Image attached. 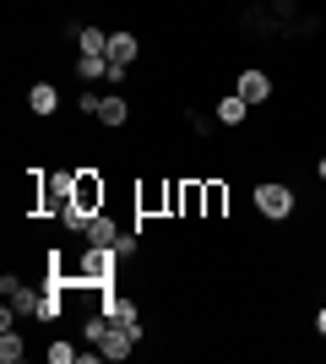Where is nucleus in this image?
I'll return each instance as SVG.
<instances>
[{"mask_svg": "<svg viewBox=\"0 0 326 364\" xmlns=\"http://www.w3.org/2000/svg\"><path fill=\"white\" fill-rule=\"evenodd\" d=\"M77 49H82V55H109V33L104 28H82L77 33Z\"/></svg>", "mask_w": 326, "mask_h": 364, "instance_id": "16", "label": "nucleus"}, {"mask_svg": "<svg viewBox=\"0 0 326 364\" xmlns=\"http://www.w3.org/2000/svg\"><path fill=\"white\" fill-rule=\"evenodd\" d=\"M22 353H28V343L16 337V326H6L0 332V364H22Z\"/></svg>", "mask_w": 326, "mask_h": 364, "instance_id": "14", "label": "nucleus"}, {"mask_svg": "<svg viewBox=\"0 0 326 364\" xmlns=\"http://www.w3.org/2000/svg\"><path fill=\"white\" fill-rule=\"evenodd\" d=\"M28 109L38 114V120L60 114V87H55V82H33V87H28Z\"/></svg>", "mask_w": 326, "mask_h": 364, "instance_id": "8", "label": "nucleus"}, {"mask_svg": "<svg viewBox=\"0 0 326 364\" xmlns=\"http://www.w3.org/2000/svg\"><path fill=\"white\" fill-rule=\"evenodd\" d=\"M125 120H131V98H125V92H104V104H98V125H104V131H120Z\"/></svg>", "mask_w": 326, "mask_h": 364, "instance_id": "9", "label": "nucleus"}, {"mask_svg": "<svg viewBox=\"0 0 326 364\" xmlns=\"http://www.w3.org/2000/svg\"><path fill=\"white\" fill-rule=\"evenodd\" d=\"M229 218V180L207 174L202 180V223H223Z\"/></svg>", "mask_w": 326, "mask_h": 364, "instance_id": "6", "label": "nucleus"}, {"mask_svg": "<svg viewBox=\"0 0 326 364\" xmlns=\"http://www.w3.org/2000/svg\"><path fill=\"white\" fill-rule=\"evenodd\" d=\"M120 234H125V228L114 223L109 213H93V218H87V228H82V240H87V245H114Z\"/></svg>", "mask_w": 326, "mask_h": 364, "instance_id": "11", "label": "nucleus"}, {"mask_svg": "<svg viewBox=\"0 0 326 364\" xmlns=\"http://www.w3.org/2000/svg\"><path fill=\"white\" fill-rule=\"evenodd\" d=\"M98 104H104V92H93V87L82 92V114H87V120H98Z\"/></svg>", "mask_w": 326, "mask_h": 364, "instance_id": "18", "label": "nucleus"}, {"mask_svg": "<svg viewBox=\"0 0 326 364\" xmlns=\"http://www.w3.org/2000/svg\"><path fill=\"white\" fill-rule=\"evenodd\" d=\"M109 60H114V65H136L141 60V38H136V33H109Z\"/></svg>", "mask_w": 326, "mask_h": 364, "instance_id": "10", "label": "nucleus"}, {"mask_svg": "<svg viewBox=\"0 0 326 364\" xmlns=\"http://www.w3.org/2000/svg\"><path fill=\"white\" fill-rule=\"evenodd\" d=\"M120 250H114V245H87V250H82V277H87V283H114V277H120Z\"/></svg>", "mask_w": 326, "mask_h": 364, "instance_id": "3", "label": "nucleus"}, {"mask_svg": "<svg viewBox=\"0 0 326 364\" xmlns=\"http://www.w3.org/2000/svg\"><path fill=\"white\" fill-rule=\"evenodd\" d=\"M77 196V168H38V218H60Z\"/></svg>", "mask_w": 326, "mask_h": 364, "instance_id": "1", "label": "nucleus"}, {"mask_svg": "<svg viewBox=\"0 0 326 364\" xmlns=\"http://www.w3.org/2000/svg\"><path fill=\"white\" fill-rule=\"evenodd\" d=\"M250 201H256V218H266V223H288V218L299 213L294 185H283V180H261L250 191Z\"/></svg>", "mask_w": 326, "mask_h": 364, "instance_id": "2", "label": "nucleus"}, {"mask_svg": "<svg viewBox=\"0 0 326 364\" xmlns=\"http://www.w3.org/2000/svg\"><path fill=\"white\" fill-rule=\"evenodd\" d=\"M315 337L326 343V304H315Z\"/></svg>", "mask_w": 326, "mask_h": 364, "instance_id": "19", "label": "nucleus"}, {"mask_svg": "<svg viewBox=\"0 0 326 364\" xmlns=\"http://www.w3.org/2000/svg\"><path fill=\"white\" fill-rule=\"evenodd\" d=\"M315 180H321V185H326V158H315Z\"/></svg>", "mask_w": 326, "mask_h": 364, "instance_id": "20", "label": "nucleus"}, {"mask_svg": "<svg viewBox=\"0 0 326 364\" xmlns=\"http://www.w3.org/2000/svg\"><path fill=\"white\" fill-rule=\"evenodd\" d=\"M212 114H217V125H223V131H239V125H245L250 120V104H245V98H239V92H223V98H217V109H212Z\"/></svg>", "mask_w": 326, "mask_h": 364, "instance_id": "7", "label": "nucleus"}, {"mask_svg": "<svg viewBox=\"0 0 326 364\" xmlns=\"http://www.w3.org/2000/svg\"><path fill=\"white\" fill-rule=\"evenodd\" d=\"M77 76L82 82H104L109 76V55H77Z\"/></svg>", "mask_w": 326, "mask_h": 364, "instance_id": "13", "label": "nucleus"}, {"mask_svg": "<svg viewBox=\"0 0 326 364\" xmlns=\"http://www.w3.org/2000/svg\"><path fill=\"white\" fill-rule=\"evenodd\" d=\"M234 92H239L250 109H261V104H272V92H278V87H272V76H266L261 65H245V71L234 76Z\"/></svg>", "mask_w": 326, "mask_h": 364, "instance_id": "5", "label": "nucleus"}, {"mask_svg": "<svg viewBox=\"0 0 326 364\" xmlns=\"http://www.w3.org/2000/svg\"><path fill=\"white\" fill-rule=\"evenodd\" d=\"M38 299H44V289H28V283H22V289L11 294V310L16 316H38Z\"/></svg>", "mask_w": 326, "mask_h": 364, "instance_id": "17", "label": "nucleus"}, {"mask_svg": "<svg viewBox=\"0 0 326 364\" xmlns=\"http://www.w3.org/2000/svg\"><path fill=\"white\" fill-rule=\"evenodd\" d=\"M71 201H77L87 218L104 213V201H109V180L98 174V168H77V196H71Z\"/></svg>", "mask_w": 326, "mask_h": 364, "instance_id": "4", "label": "nucleus"}, {"mask_svg": "<svg viewBox=\"0 0 326 364\" xmlns=\"http://www.w3.org/2000/svg\"><path fill=\"white\" fill-rule=\"evenodd\" d=\"M44 359H49V364H77V359H82V348L71 343V337H55V343L44 348Z\"/></svg>", "mask_w": 326, "mask_h": 364, "instance_id": "15", "label": "nucleus"}, {"mask_svg": "<svg viewBox=\"0 0 326 364\" xmlns=\"http://www.w3.org/2000/svg\"><path fill=\"white\" fill-rule=\"evenodd\" d=\"M180 218H202V174H190L180 191Z\"/></svg>", "mask_w": 326, "mask_h": 364, "instance_id": "12", "label": "nucleus"}]
</instances>
